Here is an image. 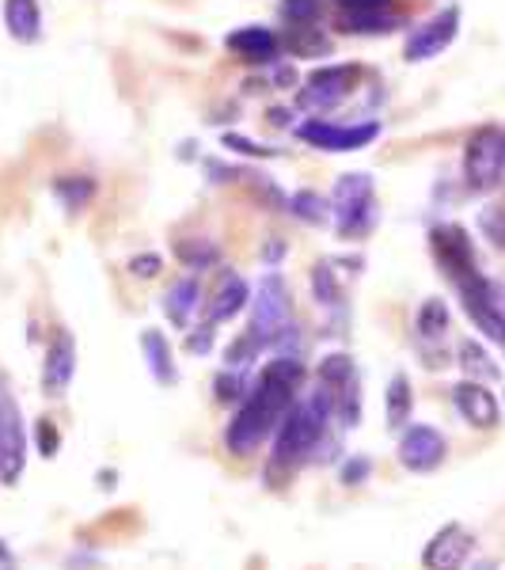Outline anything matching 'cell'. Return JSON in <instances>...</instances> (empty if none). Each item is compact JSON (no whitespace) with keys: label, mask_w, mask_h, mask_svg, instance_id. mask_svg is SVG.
Returning a JSON list of instances; mask_svg holds the SVG:
<instances>
[{"label":"cell","mask_w":505,"mask_h":570,"mask_svg":"<svg viewBox=\"0 0 505 570\" xmlns=\"http://www.w3.org/2000/svg\"><path fill=\"white\" fill-rule=\"evenodd\" d=\"M308 373L300 365V357L278 354L270 365H263L255 389H247V395L236 407L232 422L225 430V449L232 456H251L270 434H278L281 419L289 415V407L300 400Z\"/></svg>","instance_id":"cell-1"},{"label":"cell","mask_w":505,"mask_h":570,"mask_svg":"<svg viewBox=\"0 0 505 570\" xmlns=\"http://www.w3.org/2000/svg\"><path fill=\"white\" fill-rule=\"evenodd\" d=\"M330 419H335V403L324 389H316L305 400H297L289 407V415L281 419L278 434H274V464L297 468L305 464L324 441Z\"/></svg>","instance_id":"cell-2"},{"label":"cell","mask_w":505,"mask_h":570,"mask_svg":"<svg viewBox=\"0 0 505 570\" xmlns=\"http://www.w3.org/2000/svg\"><path fill=\"white\" fill-rule=\"evenodd\" d=\"M330 225L343 240H365L376 225V187L369 171H346L330 187Z\"/></svg>","instance_id":"cell-3"},{"label":"cell","mask_w":505,"mask_h":570,"mask_svg":"<svg viewBox=\"0 0 505 570\" xmlns=\"http://www.w3.org/2000/svg\"><path fill=\"white\" fill-rule=\"evenodd\" d=\"M247 316H251V324H247V335H251L255 343L263 346V351L278 343L281 331L293 324L289 285H286V278H281L278 271H270L259 285H255L251 305H247Z\"/></svg>","instance_id":"cell-4"},{"label":"cell","mask_w":505,"mask_h":570,"mask_svg":"<svg viewBox=\"0 0 505 570\" xmlns=\"http://www.w3.org/2000/svg\"><path fill=\"white\" fill-rule=\"evenodd\" d=\"M293 134H297V141L311 145L316 153L343 156V153L369 149L376 137H380V122H376V118H365V122H330V118H308V122H300Z\"/></svg>","instance_id":"cell-5"},{"label":"cell","mask_w":505,"mask_h":570,"mask_svg":"<svg viewBox=\"0 0 505 570\" xmlns=\"http://www.w3.org/2000/svg\"><path fill=\"white\" fill-rule=\"evenodd\" d=\"M319 389L335 403V419L343 422V430H354L362 422V376L350 354H327L319 362Z\"/></svg>","instance_id":"cell-6"},{"label":"cell","mask_w":505,"mask_h":570,"mask_svg":"<svg viewBox=\"0 0 505 570\" xmlns=\"http://www.w3.org/2000/svg\"><path fill=\"white\" fill-rule=\"evenodd\" d=\"M464 179L472 190H494L505 179V134L483 126L464 145Z\"/></svg>","instance_id":"cell-7"},{"label":"cell","mask_w":505,"mask_h":570,"mask_svg":"<svg viewBox=\"0 0 505 570\" xmlns=\"http://www.w3.org/2000/svg\"><path fill=\"white\" fill-rule=\"evenodd\" d=\"M429 247H434V259L445 271V278L461 289L472 278H479V259H475V244L461 225H434L429 228Z\"/></svg>","instance_id":"cell-8"},{"label":"cell","mask_w":505,"mask_h":570,"mask_svg":"<svg viewBox=\"0 0 505 570\" xmlns=\"http://www.w3.org/2000/svg\"><path fill=\"white\" fill-rule=\"evenodd\" d=\"M27 468V426L20 415V403L12 400L8 384L0 381V483H20Z\"/></svg>","instance_id":"cell-9"},{"label":"cell","mask_w":505,"mask_h":570,"mask_svg":"<svg viewBox=\"0 0 505 570\" xmlns=\"http://www.w3.org/2000/svg\"><path fill=\"white\" fill-rule=\"evenodd\" d=\"M456 35H461V8L448 4L407 35V42H403V61H410V66L434 61L437 53H445L448 46L456 42Z\"/></svg>","instance_id":"cell-10"},{"label":"cell","mask_w":505,"mask_h":570,"mask_svg":"<svg viewBox=\"0 0 505 570\" xmlns=\"http://www.w3.org/2000/svg\"><path fill=\"white\" fill-rule=\"evenodd\" d=\"M362 80L357 66H319L305 77V91L297 96V107L305 110H335L350 99L354 85Z\"/></svg>","instance_id":"cell-11"},{"label":"cell","mask_w":505,"mask_h":570,"mask_svg":"<svg viewBox=\"0 0 505 570\" xmlns=\"http://www.w3.org/2000/svg\"><path fill=\"white\" fill-rule=\"evenodd\" d=\"M445 456H448V441L437 426L418 422V426H410L407 434L399 438V464L415 475L437 472V468L445 464Z\"/></svg>","instance_id":"cell-12"},{"label":"cell","mask_w":505,"mask_h":570,"mask_svg":"<svg viewBox=\"0 0 505 570\" xmlns=\"http://www.w3.org/2000/svg\"><path fill=\"white\" fill-rule=\"evenodd\" d=\"M225 46L247 66H278L281 53H286V39H281L274 27L263 23H247L225 35Z\"/></svg>","instance_id":"cell-13"},{"label":"cell","mask_w":505,"mask_h":570,"mask_svg":"<svg viewBox=\"0 0 505 570\" xmlns=\"http://www.w3.org/2000/svg\"><path fill=\"white\" fill-rule=\"evenodd\" d=\"M475 537L464 525H445L434 532V540L422 551V570H464L472 559Z\"/></svg>","instance_id":"cell-14"},{"label":"cell","mask_w":505,"mask_h":570,"mask_svg":"<svg viewBox=\"0 0 505 570\" xmlns=\"http://www.w3.org/2000/svg\"><path fill=\"white\" fill-rule=\"evenodd\" d=\"M77 373V343H72L69 331H58L46 346V362H42V395L46 400H61L72 384Z\"/></svg>","instance_id":"cell-15"},{"label":"cell","mask_w":505,"mask_h":570,"mask_svg":"<svg viewBox=\"0 0 505 570\" xmlns=\"http://www.w3.org/2000/svg\"><path fill=\"white\" fill-rule=\"evenodd\" d=\"M362 259H343V255H335V259H319L311 266V293H316V301L324 308H338L346 301V285L350 278L362 274Z\"/></svg>","instance_id":"cell-16"},{"label":"cell","mask_w":505,"mask_h":570,"mask_svg":"<svg viewBox=\"0 0 505 570\" xmlns=\"http://www.w3.org/2000/svg\"><path fill=\"white\" fill-rule=\"evenodd\" d=\"M453 403H456V411L464 415L467 426H475V430H494V426H498V419H502L498 395L486 389L483 381H461L453 389Z\"/></svg>","instance_id":"cell-17"},{"label":"cell","mask_w":505,"mask_h":570,"mask_svg":"<svg viewBox=\"0 0 505 570\" xmlns=\"http://www.w3.org/2000/svg\"><path fill=\"white\" fill-rule=\"evenodd\" d=\"M251 285H247V278H240V274H225L220 278V285L214 293H209V305H201L206 308V324H228V320H236L240 312L251 305Z\"/></svg>","instance_id":"cell-18"},{"label":"cell","mask_w":505,"mask_h":570,"mask_svg":"<svg viewBox=\"0 0 505 570\" xmlns=\"http://www.w3.org/2000/svg\"><path fill=\"white\" fill-rule=\"evenodd\" d=\"M198 308H201V282L195 274H190V278H179L168 293H164V316H168L171 327L187 331L190 320L198 316Z\"/></svg>","instance_id":"cell-19"},{"label":"cell","mask_w":505,"mask_h":570,"mask_svg":"<svg viewBox=\"0 0 505 570\" xmlns=\"http://www.w3.org/2000/svg\"><path fill=\"white\" fill-rule=\"evenodd\" d=\"M141 354H145V365H149L156 384H176L179 381L176 354H171V343L164 338L160 327H145L141 331Z\"/></svg>","instance_id":"cell-20"},{"label":"cell","mask_w":505,"mask_h":570,"mask_svg":"<svg viewBox=\"0 0 505 570\" xmlns=\"http://www.w3.org/2000/svg\"><path fill=\"white\" fill-rule=\"evenodd\" d=\"M4 27L16 42L31 46L42 39V8L39 0H4Z\"/></svg>","instance_id":"cell-21"},{"label":"cell","mask_w":505,"mask_h":570,"mask_svg":"<svg viewBox=\"0 0 505 570\" xmlns=\"http://www.w3.org/2000/svg\"><path fill=\"white\" fill-rule=\"evenodd\" d=\"M338 31L346 35H388L403 27L399 8H376V12H335Z\"/></svg>","instance_id":"cell-22"},{"label":"cell","mask_w":505,"mask_h":570,"mask_svg":"<svg viewBox=\"0 0 505 570\" xmlns=\"http://www.w3.org/2000/svg\"><path fill=\"white\" fill-rule=\"evenodd\" d=\"M415 327H418V338L422 343H440L453 327V316H448V305L440 297H429L418 305V316H415Z\"/></svg>","instance_id":"cell-23"},{"label":"cell","mask_w":505,"mask_h":570,"mask_svg":"<svg viewBox=\"0 0 505 570\" xmlns=\"http://www.w3.org/2000/svg\"><path fill=\"white\" fill-rule=\"evenodd\" d=\"M384 411H388V426L403 430L410 422V411H415V389H410L407 373H396L388 381V400H384Z\"/></svg>","instance_id":"cell-24"},{"label":"cell","mask_w":505,"mask_h":570,"mask_svg":"<svg viewBox=\"0 0 505 570\" xmlns=\"http://www.w3.org/2000/svg\"><path fill=\"white\" fill-rule=\"evenodd\" d=\"M99 183L91 176H66V179H53V198L66 206V214H80L85 206H91L96 198Z\"/></svg>","instance_id":"cell-25"},{"label":"cell","mask_w":505,"mask_h":570,"mask_svg":"<svg viewBox=\"0 0 505 570\" xmlns=\"http://www.w3.org/2000/svg\"><path fill=\"white\" fill-rule=\"evenodd\" d=\"M289 214L297 220H305V225H327L330 220V202L327 195H319V190H297V195L289 198Z\"/></svg>","instance_id":"cell-26"},{"label":"cell","mask_w":505,"mask_h":570,"mask_svg":"<svg viewBox=\"0 0 505 570\" xmlns=\"http://www.w3.org/2000/svg\"><path fill=\"white\" fill-rule=\"evenodd\" d=\"M461 370L467 373V381H498V365H494V357L483 351L475 338H467V343H461Z\"/></svg>","instance_id":"cell-27"},{"label":"cell","mask_w":505,"mask_h":570,"mask_svg":"<svg viewBox=\"0 0 505 570\" xmlns=\"http://www.w3.org/2000/svg\"><path fill=\"white\" fill-rule=\"evenodd\" d=\"M176 259L190 271H214V266H220V247L214 240H179Z\"/></svg>","instance_id":"cell-28"},{"label":"cell","mask_w":505,"mask_h":570,"mask_svg":"<svg viewBox=\"0 0 505 570\" xmlns=\"http://www.w3.org/2000/svg\"><path fill=\"white\" fill-rule=\"evenodd\" d=\"M286 50L300 53V58H319V53L330 50V39L319 27H293V35L286 39Z\"/></svg>","instance_id":"cell-29"},{"label":"cell","mask_w":505,"mask_h":570,"mask_svg":"<svg viewBox=\"0 0 505 570\" xmlns=\"http://www.w3.org/2000/svg\"><path fill=\"white\" fill-rule=\"evenodd\" d=\"M327 12V0H281V20L293 27H316Z\"/></svg>","instance_id":"cell-30"},{"label":"cell","mask_w":505,"mask_h":570,"mask_svg":"<svg viewBox=\"0 0 505 570\" xmlns=\"http://www.w3.org/2000/svg\"><path fill=\"white\" fill-rule=\"evenodd\" d=\"M214 392L220 403H240L247 395V384H244V373L240 370H225L214 376Z\"/></svg>","instance_id":"cell-31"},{"label":"cell","mask_w":505,"mask_h":570,"mask_svg":"<svg viewBox=\"0 0 505 570\" xmlns=\"http://www.w3.org/2000/svg\"><path fill=\"white\" fill-rule=\"evenodd\" d=\"M220 145H225L228 153L251 156V160H270V156H278V149H266V145L251 141V137H244V134H225L220 137Z\"/></svg>","instance_id":"cell-32"},{"label":"cell","mask_w":505,"mask_h":570,"mask_svg":"<svg viewBox=\"0 0 505 570\" xmlns=\"http://www.w3.org/2000/svg\"><path fill=\"white\" fill-rule=\"evenodd\" d=\"M126 271H130L133 278H141V282H152V278H160V274H164V259L156 252H141V255H133V259L126 263Z\"/></svg>","instance_id":"cell-33"},{"label":"cell","mask_w":505,"mask_h":570,"mask_svg":"<svg viewBox=\"0 0 505 570\" xmlns=\"http://www.w3.org/2000/svg\"><path fill=\"white\" fill-rule=\"evenodd\" d=\"M479 228H483V236L494 247H505V209H498V206L483 209V214H479Z\"/></svg>","instance_id":"cell-34"},{"label":"cell","mask_w":505,"mask_h":570,"mask_svg":"<svg viewBox=\"0 0 505 570\" xmlns=\"http://www.w3.org/2000/svg\"><path fill=\"white\" fill-rule=\"evenodd\" d=\"M34 445H39V456H58L61 453V434L50 419L34 422Z\"/></svg>","instance_id":"cell-35"},{"label":"cell","mask_w":505,"mask_h":570,"mask_svg":"<svg viewBox=\"0 0 505 570\" xmlns=\"http://www.w3.org/2000/svg\"><path fill=\"white\" fill-rule=\"evenodd\" d=\"M214 343H217V327L214 324H201V327H195L187 335V351L198 354V357H206L209 351H214Z\"/></svg>","instance_id":"cell-36"},{"label":"cell","mask_w":505,"mask_h":570,"mask_svg":"<svg viewBox=\"0 0 505 570\" xmlns=\"http://www.w3.org/2000/svg\"><path fill=\"white\" fill-rule=\"evenodd\" d=\"M373 475V461L369 456H350V464L343 468V487H357Z\"/></svg>","instance_id":"cell-37"},{"label":"cell","mask_w":505,"mask_h":570,"mask_svg":"<svg viewBox=\"0 0 505 570\" xmlns=\"http://www.w3.org/2000/svg\"><path fill=\"white\" fill-rule=\"evenodd\" d=\"M376 8H396V0H335V12H376Z\"/></svg>","instance_id":"cell-38"},{"label":"cell","mask_w":505,"mask_h":570,"mask_svg":"<svg viewBox=\"0 0 505 570\" xmlns=\"http://www.w3.org/2000/svg\"><path fill=\"white\" fill-rule=\"evenodd\" d=\"M206 176H209V183H232L236 176H244V171H236V168H228V164H220V160H206Z\"/></svg>","instance_id":"cell-39"},{"label":"cell","mask_w":505,"mask_h":570,"mask_svg":"<svg viewBox=\"0 0 505 570\" xmlns=\"http://www.w3.org/2000/svg\"><path fill=\"white\" fill-rule=\"evenodd\" d=\"M281 255H286V240H266V247H263V263H274V266H278V263H281Z\"/></svg>","instance_id":"cell-40"},{"label":"cell","mask_w":505,"mask_h":570,"mask_svg":"<svg viewBox=\"0 0 505 570\" xmlns=\"http://www.w3.org/2000/svg\"><path fill=\"white\" fill-rule=\"evenodd\" d=\"M266 118H274V126H289L286 118H289V110H270Z\"/></svg>","instance_id":"cell-41"},{"label":"cell","mask_w":505,"mask_h":570,"mask_svg":"<svg viewBox=\"0 0 505 570\" xmlns=\"http://www.w3.org/2000/svg\"><path fill=\"white\" fill-rule=\"evenodd\" d=\"M0 563H12V559H8V551H4V544H0Z\"/></svg>","instance_id":"cell-42"}]
</instances>
